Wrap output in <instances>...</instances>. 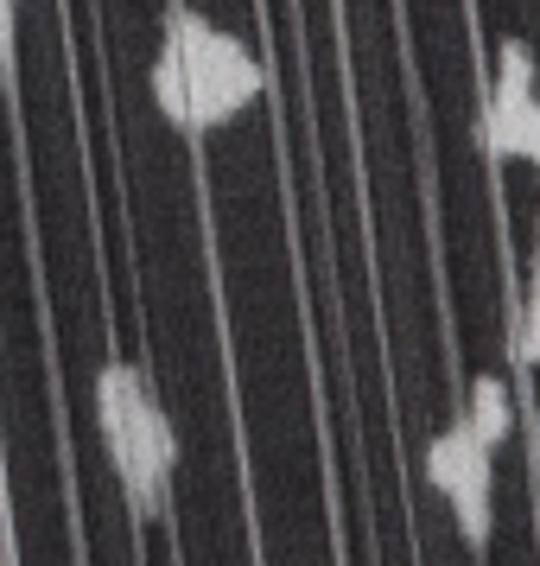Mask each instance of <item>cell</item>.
<instances>
[{"instance_id":"1","label":"cell","mask_w":540,"mask_h":566,"mask_svg":"<svg viewBox=\"0 0 540 566\" xmlns=\"http://www.w3.org/2000/svg\"><path fill=\"white\" fill-rule=\"evenodd\" d=\"M96 427H103L115 478L128 490V510L159 515L172 496V471H179V433L128 357H108L96 369Z\"/></svg>"},{"instance_id":"2","label":"cell","mask_w":540,"mask_h":566,"mask_svg":"<svg viewBox=\"0 0 540 566\" xmlns=\"http://www.w3.org/2000/svg\"><path fill=\"white\" fill-rule=\"evenodd\" d=\"M166 52H172V64H179V77H184L191 134H210V128H223V122H235L267 90L261 57L235 32L216 27L210 13H198V7H172L166 13Z\"/></svg>"},{"instance_id":"3","label":"cell","mask_w":540,"mask_h":566,"mask_svg":"<svg viewBox=\"0 0 540 566\" xmlns=\"http://www.w3.org/2000/svg\"><path fill=\"white\" fill-rule=\"evenodd\" d=\"M489 446H477L470 439V427H445V433H433V446H426V478H433V490L452 503V522H458V535L470 541V547H484L489 541V522H496V503H489Z\"/></svg>"},{"instance_id":"4","label":"cell","mask_w":540,"mask_h":566,"mask_svg":"<svg viewBox=\"0 0 540 566\" xmlns=\"http://www.w3.org/2000/svg\"><path fill=\"white\" fill-rule=\"evenodd\" d=\"M528 108H534V52H528L521 39H502V45H496V77H489V96H484L489 159H515V140H521Z\"/></svg>"},{"instance_id":"5","label":"cell","mask_w":540,"mask_h":566,"mask_svg":"<svg viewBox=\"0 0 540 566\" xmlns=\"http://www.w3.org/2000/svg\"><path fill=\"white\" fill-rule=\"evenodd\" d=\"M464 427H470V439L477 446H509L515 433V401H509V388H502V376H477L470 382V401H464Z\"/></svg>"},{"instance_id":"6","label":"cell","mask_w":540,"mask_h":566,"mask_svg":"<svg viewBox=\"0 0 540 566\" xmlns=\"http://www.w3.org/2000/svg\"><path fill=\"white\" fill-rule=\"evenodd\" d=\"M515 357L540 369V230H534V268H528V300H521V325H515Z\"/></svg>"},{"instance_id":"7","label":"cell","mask_w":540,"mask_h":566,"mask_svg":"<svg viewBox=\"0 0 540 566\" xmlns=\"http://www.w3.org/2000/svg\"><path fill=\"white\" fill-rule=\"evenodd\" d=\"M13 77V52H7V45H0V83Z\"/></svg>"}]
</instances>
